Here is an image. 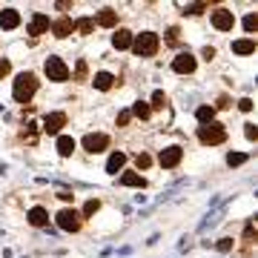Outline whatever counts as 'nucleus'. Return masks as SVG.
I'll list each match as a JSON object with an SVG mask.
<instances>
[{
  "instance_id": "nucleus-37",
  "label": "nucleus",
  "mask_w": 258,
  "mask_h": 258,
  "mask_svg": "<svg viewBox=\"0 0 258 258\" xmlns=\"http://www.w3.org/2000/svg\"><path fill=\"white\" fill-rule=\"evenodd\" d=\"M230 247H232V241H230V238H224L221 244H218V249H230Z\"/></svg>"
},
{
  "instance_id": "nucleus-12",
  "label": "nucleus",
  "mask_w": 258,
  "mask_h": 258,
  "mask_svg": "<svg viewBox=\"0 0 258 258\" xmlns=\"http://www.w3.org/2000/svg\"><path fill=\"white\" fill-rule=\"evenodd\" d=\"M123 164H126V155H123V152H112L109 161H106V172L118 175L120 169H123Z\"/></svg>"
},
{
  "instance_id": "nucleus-26",
  "label": "nucleus",
  "mask_w": 258,
  "mask_h": 258,
  "mask_svg": "<svg viewBox=\"0 0 258 258\" xmlns=\"http://www.w3.org/2000/svg\"><path fill=\"white\" fill-rule=\"evenodd\" d=\"M244 29H247L249 35L258 29V18H255V15H247V18H244Z\"/></svg>"
},
{
  "instance_id": "nucleus-27",
  "label": "nucleus",
  "mask_w": 258,
  "mask_h": 258,
  "mask_svg": "<svg viewBox=\"0 0 258 258\" xmlns=\"http://www.w3.org/2000/svg\"><path fill=\"white\" fill-rule=\"evenodd\" d=\"M152 106H155V109H164V106H166V95L164 92H155V95H152Z\"/></svg>"
},
{
  "instance_id": "nucleus-1",
  "label": "nucleus",
  "mask_w": 258,
  "mask_h": 258,
  "mask_svg": "<svg viewBox=\"0 0 258 258\" xmlns=\"http://www.w3.org/2000/svg\"><path fill=\"white\" fill-rule=\"evenodd\" d=\"M35 92H37V78H35V75H32V72L18 75V81H15V101H18V103H29Z\"/></svg>"
},
{
  "instance_id": "nucleus-2",
  "label": "nucleus",
  "mask_w": 258,
  "mask_h": 258,
  "mask_svg": "<svg viewBox=\"0 0 258 258\" xmlns=\"http://www.w3.org/2000/svg\"><path fill=\"white\" fill-rule=\"evenodd\" d=\"M158 46H161V40H158L155 32H144V35H138L132 40V49H135V55H141V57H152L158 52Z\"/></svg>"
},
{
  "instance_id": "nucleus-13",
  "label": "nucleus",
  "mask_w": 258,
  "mask_h": 258,
  "mask_svg": "<svg viewBox=\"0 0 258 258\" xmlns=\"http://www.w3.org/2000/svg\"><path fill=\"white\" fill-rule=\"evenodd\" d=\"M46 221H49V212L43 210V207L29 210V224H32V227H46Z\"/></svg>"
},
{
  "instance_id": "nucleus-23",
  "label": "nucleus",
  "mask_w": 258,
  "mask_h": 258,
  "mask_svg": "<svg viewBox=\"0 0 258 258\" xmlns=\"http://www.w3.org/2000/svg\"><path fill=\"white\" fill-rule=\"evenodd\" d=\"M75 29H78L81 35H89V32L95 29V23H92L89 18H83V20H78V23H75Z\"/></svg>"
},
{
  "instance_id": "nucleus-31",
  "label": "nucleus",
  "mask_w": 258,
  "mask_h": 258,
  "mask_svg": "<svg viewBox=\"0 0 258 258\" xmlns=\"http://www.w3.org/2000/svg\"><path fill=\"white\" fill-rule=\"evenodd\" d=\"M244 135H247L249 141H255V138H258V129H255V123H247V129H244Z\"/></svg>"
},
{
  "instance_id": "nucleus-7",
  "label": "nucleus",
  "mask_w": 258,
  "mask_h": 258,
  "mask_svg": "<svg viewBox=\"0 0 258 258\" xmlns=\"http://www.w3.org/2000/svg\"><path fill=\"white\" fill-rule=\"evenodd\" d=\"M106 147H109V138L101 135V132H92V135H86V138H83V149H86V152H92V155L103 152Z\"/></svg>"
},
{
  "instance_id": "nucleus-24",
  "label": "nucleus",
  "mask_w": 258,
  "mask_h": 258,
  "mask_svg": "<svg viewBox=\"0 0 258 258\" xmlns=\"http://www.w3.org/2000/svg\"><path fill=\"white\" fill-rule=\"evenodd\" d=\"M149 112H152V109H149L144 101H138L135 106H132V115H138V118H149Z\"/></svg>"
},
{
  "instance_id": "nucleus-14",
  "label": "nucleus",
  "mask_w": 258,
  "mask_h": 258,
  "mask_svg": "<svg viewBox=\"0 0 258 258\" xmlns=\"http://www.w3.org/2000/svg\"><path fill=\"white\" fill-rule=\"evenodd\" d=\"M72 29H75V23L69 18H60V20L52 23V32H55L57 37H69V35H72Z\"/></svg>"
},
{
  "instance_id": "nucleus-15",
  "label": "nucleus",
  "mask_w": 258,
  "mask_h": 258,
  "mask_svg": "<svg viewBox=\"0 0 258 258\" xmlns=\"http://www.w3.org/2000/svg\"><path fill=\"white\" fill-rule=\"evenodd\" d=\"M46 29H49V18L46 15H35L32 23H29V35H43Z\"/></svg>"
},
{
  "instance_id": "nucleus-30",
  "label": "nucleus",
  "mask_w": 258,
  "mask_h": 258,
  "mask_svg": "<svg viewBox=\"0 0 258 258\" xmlns=\"http://www.w3.org/2000/svg\"><path fill=\"white\" fill-rule=\"evenodd\" d=\"M9 72H12V63L6 60V57H3V60H0V81H3V78H6Z\"/></svg>"
},
{
  "instance_id": "nucleus-36",
  "label": "nucleus",
  "mask_w": 258,
  "mask_h": 258,
  "mask_svg": "<svg viewBox=\"0 0 258 258\" xmlns=\"http://www.w3.org/2000/svg\"><path fill=\"white\" fill-rule=\"evenodd\" d=\"M204 57H207V60H212V57H215V49L207 46V49H204Z\"/></svg>"
},
{
  "instance_id": "nucleus-18",
  "label": "nucleus",
  "mask_w": 258,
  "mask_h": 258,
  "mask_svg": "<svg viewBox=\"0 0 258 258\" xmlns=\"http://www.w3.org/2000/svg\"><path fill=\"white\" fill-rule=\"evenodd\" d=\"M120 186H147V181H144V175H138V172H123V175H120Z\"/></svg>"
},
{
  "instance_id": "nucleus-35",
  "label": "nucleus",
  "mask_w": 258,
  "mask_h": 258,
  "mask_svg": "<svg viewBox=\"0 0 258 258\" xmlns=\"http://www.w3.org/2000/svg\"><path fill=\"white\" fill-rule=\"evenodd\" d=\"M129 118H132V112H120V115H118V126H126Z\"/></svg>"
},
{
  "instance_id": "nucleus-21",
  "label": "nucleus",
  "mask_w": 258,
  "mask_h": 258,
  "mask_svg": "<svg viewBox=\"0 0 258 258\" xmlns=\"http://www.w3.org/2000/svg\"><path fill=\"white\" fill-rule=\"evenodd\" d=\"M57 152H60V155H72L75 152V138H69V135H60V138H57Z\"/></svg>"
},
{
  "instance_id": "nucleus-16",
  "label": "nucleus",
  "mask_w": 258,
  "mask_h": 258,
  "mask_svg": "<svg viewBox=\"0 0 258 258\" xmlns=\"http://www.w3.org/2000/svg\"><path fill=\"white\" fill-rule=\"evenodd\" d=\"M18 23H20V15L15 9H3L0 12V26L3 29H15Z\"/></svg>"
},
{
  "instance_id": "nucleus-33",
  "label": "nucleus",
  "mask_w": 258,
  "mask_h": 258,
  "mask_svg": "<svg viewBox=\"0 0 258 258\" xmlns=\"http://www.w3.org/2000/svg\"><path fill=\"white\" fill-rule=\"evenodd\" d=\"M238 109H241V112H249V109H252V101H249V98H241V101H238Z\"/></svg>"
},
{
  "instance_id": "nucleus-11",
  "label": "nucleus",
  "mask_w": 258,
  "mask_h": 258,
  "mask_svg": "<svg viewBox=\"0 0 258 258\" xmlns=\"http://www.w3.org/2000/svg\"><path fill=\"white\" fill-rule=\"evenodd\" d=\"M112 46L115 49H129L132 46V32H129V29H118V32L112 35Z\"/></svg>"
},
{
  "instance_id": "nucleus-19",
  "label": "nucleus",
  "mask_w": 258,
  "mask_h": 258,
  "mask_svg": "<svg viewBox=\"0 0 258 258\" xmlns=\"http://www.w3.org/2000/svg\"><path fill=\"white\" fill-rule=\"evenodd\" d=\"M112 83H115V78H112L109 72H98L95 75V89L106 92V89H112Z\"/></svg>"
},
{
  "instance_id": "nucleus-6",
  "label": "nucleus",
  "mask_w": 258,
  "mask_h": 258,
  "mask_svg": "<svg viewBox=\"0 0 258 258\" xmlns=\"http://www.w3.org/2000/svg\"><path fill=\"white\" fill-rule=\"evenodd\" d=\"M212 26L218 29V32H230L235 26V15L230 9H215L212 12Z\"/></svg>"
},
{
  "instance_id": "nucleus-25",
  "label": "nucleus",
  "mask_w": 258,
  "mask_h": 258,
  "mask_svg": "<svg viewBox=\"0 0 258 258\" xmlns=\"http://www.w3.org/2000/svg\"><path fill=\"white\" fill-rule=\"evenodd\" d=\"M244 161H247L244 152H230V155H227V164H230V166H241Z\"/></svg>"
},
{
  "instance_id": "nucleus-29",
  "label": "nucleus",
  "mask_w": 258,
  "mask_h": 258,
  "mask_svg": "<svg viewBox=\"0 0 258 258\" xmlns=\"http://www.w3.org/2000/svg\"><path fill=\"white\" fill-rule=\"evenodd\" d=\"M135 164H138V169H147V166H149V164H152V158H149V155H147V152H141V155H138V158H135Z\"/></svg>"
},
{
  "instance_id": "nucleus-10",
  "label": "nucleus",
  "mask_w": 258,
  "mask_h": 258,
  "mask_svg": "<svg viewBox=\"0 0 258 258\" xmlns=\"http://www.w3.org/2000/svg\"><path fill=\"white\" fill-rule=\"evenodd\" d=\"M60 126H66V115H63V112H52V115H46L43 129H46L49 135H57V132H60Z\"/></svg>"
},
{
  "instance_id": "nucleus-22",
  "label": "nucleus",
  "mask_w": 258,
  "mask_h": 258,
  "mask_svg": "<svg viewBox=\"0 0 258 258\" xmlns=\"http://www.w3.org/2000/svg\"><path fill=\"white\" fill-rule=\"evenodd\" d=\"M195 115H198V120H201V123H212L215 109H212V106H198V112H195Z\"/></svg>"
},
{
  "instance_id": "nucleus-3",
  "label": "nucleus",
  "mask_w": 258,
  "mask_h": 258,
  "mask_svg": "<svg viewBox=\"0 0 258 258\" xmlns=\"http://www.w3.org/2000/svg\"><path fill=\"white\" fill-rule=\"evenodd\" d=\"M198 141H201V144H207V147L224 144V141H227V129H224L221 123H204V126L198 129Z\"/></svg>"
},
{
  "instance_id": "nucleus-4",
  "label": "nucleus",
  "mask_w": 258,
  "mask_h": 258,
  "mask_svg": "<svg viewBox=\"0 0 258 258\" xmlns=\"http://www.w3.org/2000/svg\"><path fill=\"white\" fill-rule=\"evenodd\" d=\"M43 69H46L49 81H57V83H60V81H69V69H66V63L60 60V57H49Z\"/></svg>"
},
{
  "instance_id": "nucleus-34",
  "label": "nucleus",
  "mask_w": 258,
  "mask_h": 258,
  "mask_svg": "<svg viewBox=\"0 0 258 258\" xmlns=\"http://www.w3.org/2000/svg\"><path fill=\"white\" fill-rule=\"evenodd\" d=\"M204 9H207L204 3H195V6H186V12H189V15H201Z\"/></svg>"
},
{
  "instance_id": "nucleus-17",
  "label": "nucleus",
  "mask_w": 258,
  "mask_h": 258,
  "mask_svg": "<svg viewBox=\"0 0 258 258\" xmlns=\"http://www.w3.org/2000/svg\"><path fill=\"white\" fill-rule=\"evenodd\" d=\"M232 52H235V55H252V52H255V40H249V37L235 40V43H232Z\"/></svg>"
},
{
  "instance_id": "nucleus-8",
  "label": "nucleus",
  "mask_w": 258,
  "mask_h": 258,
  "mask_svg": "<svg viewBox=\"0 0 258 258\" xmlns=\"http://www.w3.org/2000/svg\"><path fill=\"white\" fill-rule=\"evenodd\" d=\"M181 158H184V149H181V147H166L164 152H161V166L172 169V166L181 164Z\"/></svg>"
},
{
  "instance_id": "nucleus-32",
  "label": "nucleus",
  "mask_w": 258,
  "mask_h": 258,
  "mask_svg": "<svg viewBox=\"0 0 258 258\" xmlns=\"http://www.w3.org/2000/svg\"><path fill=\"white\" fill-rule=\"evenodd\" d=\"M75 78H78V81H83V78H86V60H81V63H78V69H75Z\"/></svg>"
},
{
  "instance_id": "nucleus-28",
  "label": "nucleus",
  "mask_w": 258,
  "mask_h": 258,
  "mask_svg": "<svg viewBox=\"0 0 258 258\" xmlns=\"http://www.w3.org/2000/svg\"><path fill=\"white\" fill-rule=\"evenodd\" d=\"M98 210H101V201H86V207H83V215H95Z\"/></svg>"
},
{
  "instance_id": "nucleus-20",
  "label": "nucleus",
  "mask_w": 258,
  "mask_h": 258,
  "mask_svg": "<svg viewBox=\"0 0 258 258\" xmlns=\"http://www.w3.org/2000/svg\"><path fill=\"white\" fill-rule=\"evenodd\" d=\"M118 23V15L112 9H101V15H98V26H106V29H112Z\"/></svg>"
},
{
  "instance_id": "nucleus-5",
  "label": "nucleus",
  "mask_w": 258,
  "mask_h": 258,
  "mask_svg": "<svg viewBox=\"0 0 258 258\" xmlns=\"http://www.w3.org/2000/svg\"><path fill=\"white\" fill-rule=\"evenodd\" d=\"M57 227L66 232H78L81 230V215L75 210H60L57 212Z\"/></svg>"
},
{
  "instance_id": "nucleus-9",
  "label": "nucleus",
  "mask_w": 258,
  "mask_h": 258,
  "mask_svg": "<svg viewBox=\"0 0 258 258\" xmlns=\"http://www.w3.org/2000/svg\"><path fill=\"white\" fill-rule=\"evenodd\" d=\"M172 69H175L178 75H192V72H195V57L189 55V52L178 55L175 60H172Z\"/></svg>"
}]
</instances>
